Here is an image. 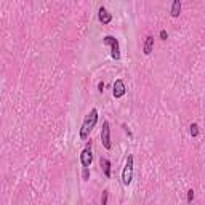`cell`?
<instances>
[{
  "instance_id": "obj_10",
  "label": "cell",
  "mask_w": 205,
  "mask_h": 205,
  "mask_svg": "<svg viewBox=\"0 0 205 205\" xmlns=\"http://www.w3.org/2000/svg\"><path fill=\"white\" fill-rule=\"evenodd\" d=\"M181 13V2L180 0H175L173 5H172V10H170V15L173 16V18H178Z\"/></svg>"
},
{
  "instance_id": "obj_15",
  "label": "cell",
  "mask_w": 205,
  "mask_h": 205,
  "mask_svg": "<svg viewBox=\"0 0 205 205\" xmlns=\"http://www.w3.org/2000/svg\"><path fill=\"white\" fill-rule=\"evenodd\" d=\"M159 35H160V39H162V40H167L168 34H167V31H165V29H162V31H160V34H159Z\"/></svg>"
},
{
  "instance_id": "obj_8",
  "label": "cell",
  "mask_w": 205,
  "mask_h": 205,
  "mask_svg": "<svg viewBox=\"0 0 205 205\" xmlns=\"http://www.w3.org/2000/svg\"><path fill=\"white\" fill-rule=\"evenodd\" d=\"M99 165H101L102 173H104V176H106V178H111V162L107 160V159L101 157V159H99Z\"/></svg>"
},
{
  "instance_id": "obj_2",
  "label": "cell",
  "mask_w": 205,
  "mask_h": 205,
  "mask_svg": "<svg viewBox=\"0 0 205 205\" xmlns=\"http://www.w3.org/2000/svg\"><path fill=\"white\" fill-rule=\"evenodd\" d=\"M132 178H133V156H128L127 157V163H125V168L122 172V183L125 186H128L132 183Z\"/></svg>"
},
{
  "instance_id": "obj_16",
  "label": "cell",
  "mask_w": 205,
  "mask_h": 205,
  "mask_svg": "<svg viewBox=\"0 0 205 205\" xmlns=\"http://www.w3.org/2000/svg\"><path fill=\"white\" fill-rule=\"evenodd\" d=\"M98 90H99V92H102V90H104V82H99V83H98Z\"/></svg>"
},
{
  "instance_id": "obj_3",
  "label": "cell",
  "mask_w": 205,
  "mask_h": 205,
  "mask_svg": "<svg viewBox=\"0 0 205 205\" xmlns=\"http://www.w3.org/2000/svg\"><path fill=\"white\" fill-rule=\"evenodd\" d=\"M102 42L111 47V56H112L114 59H119V58H120V47H119V40H117L116 37L106 35L104 39H102Z\"/></svg>"
},
{
  "instance_id": "obj_13",
  "label": "cell",
  "mask_w": 205,
  "mask_h": 205,
  "mask_svg": "<svg viewBox=\"0 0 205 205\" xmlns=\"http://www.w3.org/2000/svg\"><path fill=\"white\" fill-rule=\"evenodd\" d=\"M83 180L85 181H88V178H90V168H83Z\"/></svg>"
},
{
  "instance_id": "obj_6",
  "label": "cell",
  "mask_w": 205,
  "mask_h": 205,
  "mask_svg": "<svg viewBox=\"0 0 205 205\" xmlns=\"http://www.w3.org/2000/svg\"><path fill=\"white\" fill-rule=\"evenodd\" d=\"M125 92H127V88H125L123 80L122 79H117V80L114 82V90H112L114 98H122V96L125 95Z\"/></svg>"
},
{
  "instance_id": "obj_12",
  "label": "cell",
  "mask_w": 205,
  "mask_h": 205,
  "mask_svg": "<svg viewBox=\"0 0 205 205\" xmlns=\"http://www.w3.org/2000/svg\"><path fill=\"white\" fill-rule=\"evenodd\" d=\"M107 196H109V191L104 189L102 191V197H101V205H107Z\"/></svg>"
},
{
  "instance_id": "obj_9",
  "label": "cell",
  "mask_w": 205,
  "mask_h": 205,
  "mask_svg": "<svg viewBox=\"0 0 205 205\" xmlns=\"http://www.w3.org/2000/svg\"><path fill=\"white\" fill-rule=\"evenodd\" d=\"M152 48H154V37H146L144 45H143V53L144 55H151L152 53Z\"/></svg>"
},
{
  "instance_id": "obj_1",
  "label": "cell",
  "mask_w": 205,
  "mask_h": 205,
  "mask_svg": "<svg viewBox=\"0 0 205 205\" xmlns=\"http://www.w3.org/2000/svg\"><path fill=\"white\" fill-rule=\"evenodd\" d=\"M96 122H98V111H96V109H92L88 116L85 117L83 123H82V128H80V138H82V139H87L88 133L93 130V127L96 125Z\"/></svg>"
},
{
  "instance_id": "obj_5",
  "label": "cell",
  "mask_w": 205,
  "mask_h": 205,
  "mask_svg": "<svg viewBox=\"0 0 205 205\" xmlns=\"http://www.w3.org/2000/svg\"><path fill=\"white\" fill-rule=\"evenodd\" d=\"M101 141H102V146H104L106 149H111V147H112V144H111V128H109V122H104V123H102Z\"/></svg>"
},
{
  "instance_id": "obj_7",
  "label": "cell",
  "mask_w": 205,
  "mask_h": 205,
  "mask_svg": "<svg viewBox=\"0 0 205 205\" xmlns=\"http://www.w3.org/2000/svg\"><path fill=\"white\" fill-rule=\"evenodd\" d=\"M98 18H99V21L102 22V24H109V22L112 21V15H111L104 7H99V10H98Z\"/></svg>"
},
{
  "instance_id": "obj_14",
  "label": "cell",
  "mask_w": 205,
  "mask_h": 205,
  "mask_svg": "<svg viewBox=\"0 0 205 205\" xmlns=\"http://www.w3.org/2000/svg\"><path fill=\"white\" fill-rule=\"evenodd\" d=\"M192 199H194V191H192V189H189V191H187V202H192Z\"/></svg>"
},
{
  "instance_id": "obj_11",
  "label": "cell",
  "mask_w": 205,
  "mask_h": 205,
  "mask_svg": "<svg viewBox=\"0 0 205 205\" xmlns=\"http://www.w3.org/2000/svg\"><path fill=\"white\" fill-rule=\"evenodd\" d=\"M189 128H191L189 132H191V135H192V136H197V135H199V125H197V123H192Z\"/></svg>"
},
{
  "instance_id": "obj_4",
  "label": "cell",
  "mask_w": 205,
  "mask_h": 205,
  "mask_svg": "<svg viewBox=\"0 0 205 205\" xmlns=\"http://www.w3.org/2000/svg\"><path fill=\"white\" fill-rule=\"evenodd\" d=\"M80 162L83 165V168H90V165L93 162V154H92V141H88L85 149L80 154Z\"/></svg>"
}]
</instances>
